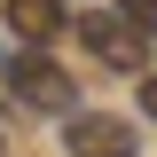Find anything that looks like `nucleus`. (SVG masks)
Returning a JSON list of instances; mask_svg holds the SVG:
<instances>
[{
    "label": "nucleus",
    "instance_id": "obj_1",
    "mask_svg": "<svg viewBox=\"0 0 157 157\" xmlns=\"http://www.w3.org/2000/svg\"><path fill=\"white\" fill-rule=\"evenodd\" d=\"M8 86H16L24 110H63V118H71V78H63L55 55H39V47H24V55L8 63Z\"/></svg>",
    "mask_w": 157,
    "mask_h": 157
},
{
    "label": "nucleus",
    "instance_id": "obj_2",
    "mask_svg": "<svg viewBox=\"0 0 157 157\" xmlns=\"http://www.w3.org/2000/svg\"><path fill=\"white\" fill-rule=\"evenodd\" d=\"M63 149H71V157H134V126L110 118V110H71Z\"/></svg>",
    "mask_w": 157,
    "mask_h": 157
},
{
    "label": "nucleus",
    "instance_id": "obj_3",
    "mask_svg": "<svg viewBox=\"0 0 157 157\" xmlns=\"http://www.w3.org/2000/svg\"><path fill=\"white\" fill-rule=\"evenodd\" d=\"M78 39H86L94 63H110V71H141V55H149V39L126 16H78Z\"/></svg>",
    "mask_w": 157,
    "mask_h": 157
},
{
    "label": "nucleus",
    "instance_id": "obj_4",
    "mask_svg": "<svg viewBox=\"0 0 157 157\" xmlns=\"http://www.w3.org/2000/svg\"><path fill=\"white\" fill-rule=\"evenodd\" d=\"M63 24H71V16H63V0H8V32H16L24 47H47Z\"/></svg>",
    "mask_w": 157,
    "mask_h": 157
},
{
    "label": "nucleus",
    "instance_id": "obj_5",
    "mask_svg": "<svg viewBox=\"0 0 157 157\" xmlns=\"http://www.w3.org/2000/svg\"><path fill=\"white\" fill-rule=\"evenodd\" d=\"M118 16L134 24V32H141V39H157V0H118Z\"/></svg>",
    "mask_w": 157,
    "mask_h": 157
},
{
    "label": "nucleus",
    "instance_id": "obj_6",
    "mask_svg": "<svg viewBox=\"0 0 157 157\" xmlns=\"http://www.w3.org/2000/svg\"><path fill=\"white\" fill-rule=\"evenodd\" d=\"M141 110H149V118H157V78H149V86H141Z\"/></svg>",
    "mask_w": 157,
    "mask_h": 157
}]
</instances>
